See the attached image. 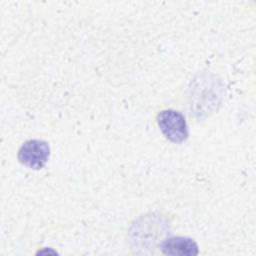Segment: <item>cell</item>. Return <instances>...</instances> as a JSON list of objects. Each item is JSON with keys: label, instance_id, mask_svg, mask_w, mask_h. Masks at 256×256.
<instances>
[{"label": "cell", "instance_id": "cell-1", "mask_svg": "<svg viewBox=\"0 0 256 256\" xmlns=\"http://www.w3.org/2000/svg\"><path fill=\"white\" fill-rule=\"evenodd\" d=\"M157 124L163 135L173 143H182L189 137L185 116L176 110H162L157 115Z\"/></svg>", "mask_w": 256, "mask_h": 256}, {"label": "cell", "instance_id": "cell-2", "mask_svg": "<svg viewBox=\"0 0 256 256\" xmlns=\"http://www.w3.org/2000/svg\"><path fill=\"white\" fill-rule=\"evenodd\" d=\"M49 144L40 139H31L24 142L18 151V160L23 165L39 170L43 168L49 158Z\"/></svg>", "mask_w": 256, "mask_h": 256}, {"label": "cell", "instance_id": "cell-3", "mask_svg": "<svg viewBox=\"0 0 256 256\" xmlns=\"http://www.w3.org/2000/svg\"><path fill=\"white\" fill-rule=\"evenodd\" d=\"M160 250L164 255L195 256L199 253L197 243L188 237L174 236L161 242Z\"/></svg>", "mask_w": 256, "mask_h": 256}]
</instances>
